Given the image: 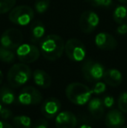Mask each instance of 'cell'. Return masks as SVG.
<instances>
[{
    "label": "cell",
    "instance_id": "obj_21",
    "mask_svg": "<svg viewBox=\"0 0 127 128\" xmlns=\"http://www.w3.org/2000/svg\"><path fill=\"white\" fill-rule=\"evenodd\" d=\"M12 120L16 128H31V120L26 115L15 116Z\"/></svg>",
    "mask_w": 127,
    "mask_h": 128
},
{
    "label": "cell",
    "instance_id": "obj_15",
    "mask_svg": "<svg viewBox=\"0 0 127 128\" xmlns=\"http://www.w3.org/2000/svg\"><path fill=\"white\" fill-rule=\"evenodd\" d=\"M103 79L105 84H107L108 86L116 87L121 84L123 81V75L120 71L112 68V69H108L105 71Z\"/></svg>",
    "mask_w": 127,
    "mask_h": 128
},
{
    "label": "cell",
    "instance_id": "obj_11",
    "mask_svg": "<svg viewBox=\"0 0 127 128\" xmlns=\"http://www.w3.org/2000/svg\"><path fill=\"white\" fill-rule=\"evenodd\" d=\"M95 44L103 51H112L118 46L116 38L108 32H99L95 37Z\"/></svg>",
    "mask_w": 127,
    "mask_h": 128
},
{
    "label": "cell",
    "instance_id": "obj_30",
    "mask_svg": "<svg viewBox=\"0 0 127 128\" xmlns=\"http://www.w3.org/2000/svg\"><path fill=\"white\" fill-rule=\"evenodd\" d=\"M118 34L119 35H126L127 34V24H120L117 27L116 30Z\"/></svg>",
    "mask_w": 127,
    "mask_h": 128
},
{
    "label": "cell",
    "instance_id": "obj_8",
    "mask_svg": "<svg viewBox=\"0 0 127 128\" xmlns=\"http://www.w3.org/2000/svg\"><path fill=\"white\" fill-rule=\"evenodd\" d=\"M40 50L31 44H22L16 50V55L20 62L31 64L38 59L40 57Z\"/></svg>",
    "mask_w": 127,
    "mask_h": 128
},
{
    "label": "cell",
    "instance_id": "obj_22",
    "mask_svg": "<svg viewBox=\"0 0 127 128\" xmlns=\"http://www.w3.org/2000/svg\"><path fill=\"white\" fill-rule=\"evenodd\" d=\"M16 53L12 50L0 46V61L7 64L13 63L16 59Z\"/></svg>",
    "mask_w": 127,
    "mask_h": 128
},
{
    "label": "cell",
    "instance_id": "obj_27",
    "mask_svg": "<svg viewBox=\"0 0 127 128\" xmlns=\"http://www.w3.org/2000/svg\"><path fill=\"white\" fill-rule=\"evenodd\" d=\"M92 92L95 93V94H102L103 92H105V90H106V84L105 82H97L94 84L93 88H92Z\"/></svg>",
    "mask_w": 127,
    "mask_h": 128
},
{
    "label": "cell",
    "instance_id": "obj_24",
    "mask_svg": "<svg viewBox=\"0 0 127 128\" xmlns=\"http://www.w3.org/2000/svg\"><path fill=\"white\" fill-rule=\"evenodd\" d=\"M50 0H36L34 7L37 13H44L50 7Z\"/></svg>",
    "mask_w": 127,
    "mask_h": 128
},
{
    "label": "cell",
    "instance_id": "obj_9",
    "mask_svg": "<svg viewBox=\"0 0 127 128\" xmlns=\"http://www.w3.org/2000/svg\"><path fill=\"white\" fill-rule=\"evenodd\" d=\"M18 102L24 106L38 104L42 102L43 96L41 92L33 86H25L18 95Z\"/></svg>",
    "mask_w": 127,
    "mask_h": 128
},
{
    "label": "cell",
    "instance_id": "obj_4",
    "mask_svg": "<svg viewBox=\"0 0 127 128\" xmlns=\"http://www.w3.org/2000/svg\"><path fill=\"white\" fill-rule=\"evenodd\" d=\"M34 18V10L28 5H18L14 7L9 13V19L17 26H24Z\"/></svg>",
    "mask_w": 127,
    "mask_h": 128
},
{
    "label": "cell",
    "instance_id": "obj_19",
    "mask_svg": "<svg viewBox=\"0 0 127 128\" xmlns=\"http://www.w3.org/2000/svg\"><path fill=\"white\" fill-rule=\"evenodd\" d=\"M113 19L117 24H127V5H119L113 12Z\"/></svg>",
    "mask_w": 127,
    "mask_h": 128
},
{
    "label": "cell",
    "instance_id": "obj_36",
    "mask_svg": "<svg viewBox=\"0 0 127 128\" xmlns=\"http://www.w3.org/2000/svg\"><path fill=\"white\" fill-rule=\"evenodd\" d=\"M2 108H3V106H2V104H1V103H0V112H1V110H2Z\"/></svg>",
    "mask_w": 127,
    "mask_h": 128
},
{
    "label": "cell",
    "instance_id": "obj_34",
    "mask_svg": "<svg viewBox=\"0 0 127 128\" xmlns=\"http://www.w3.org/2000/svg\"><path fill=\"white\" fill-rule=\"evenodd\" d=\"M3 72H2L1 70H0V84H1L2 82H3Z\"/></svg>",
    "mask_w": 127,
    "mask_h": 128
},
{
    "label": "cell",
    "instance_id": "obj_7",
    "mask_svg": "<svg viewBox=\"0 0 127 128\" xmlns=\"http://www.w3.org/2000/svg\"><path fill=\"white\" fill-rule=\"evenodd\" d=\"M24 36L20 30L17 28H10L3 32L0 38V44L3 47L10 50H17L23 44Z\"/></svg>",
    "mask_w": 127,
    "mask_h": 128
},
{
    "label": "cell",
    "instance_id": "obj_37",
    "mask_svg": "<svg viewBox=\"0 0 127 128\" xmlns=\"http://www.w3.org/2000/svg\"><path fill=\"white\" fill-rule=\"evenodd\" d=\"M121 128H127V126H122Z\"/></svg>",
    "mask_w": 127,
    "mask_h": 128
},
{
    "label": "cell",
    "instance_id": "obj_32",
    "mask_svg": "<svg viewBox=\"0 0 127 128\" xmlns=\"http://www.w3.org/2000/svg\"><path fill=\"white\" fill-rule=\"evenodd\" d=\"M0 128H13V126L10 124L7 123L6 121L0 120Z\"/></svg>",
    "mask_w": 127,
    "mask_h": 128
},
{
    "label": "cell",
    "instance_id": "obj_14",
    "mask_svg": "<svg viewBox=\"0 0 127 128\" xmlns=\"http://www.w3.org/2000/svg\"><path fill=\"white\" fill-rule=\"evenodd\" d=\"M61 109V103L56 98H49L42 104V113L47 118H52L57 116Z\"/></svg>",
    "mask_w": 127,
    "mask_h": 128
},
{
    "label": "cell",
    "instance_id": "obj_29",
    "mask_svg": "<svg viewBox=\"0 0 127 128\" xmlns=\"http://www.w3.org/2000/svg\"><path fill=\"white\" fill-rule=\"evenodd\" d=\"M103 102H104V104H105V107H107V108H111L113 106L114 104V98L112 96H105L103 100Z\"/></svg>",
    "mask_w": 127,
    "mask_h": 128
},
{
    "label": "cell",
    "instance_id": "obj_1",
    "mask_svg": "<svg viewBox=\"0 0 127 128\" xmlns=\"http://www.w3.org/2000/svg\"><path fill=\"white\" fill-rule=\"evenodd\" d=\"M64 44V39L60 36L51 34L40 41V52L45 59L55 61L63 55Z\"/></svg>",
    "mask_w": 127,
    "mask_h": 128
},
{
    "label": "cell",
    "instance_id": "obj_5",
    "mask_svg": "<svg viewBox=\"0 0 127 128\" xmlns=\"http://www.w3.org/2000/svg\"><path fill=\"white\" fill-rule=\"evenodd\" d=\"M64 52L71 60L81 62L86 56V49L81 40L78 38H71L64 44Z\"/></svg>",
    "mask_w": 127,
    "mask_h": 128
},
{
    "label": "cell",
    "instance_id": "obj_20",
    "mask_svg": "<svg viewBox=\"0 0 127 128\" xmlns=\"http://www.w3.org/2000/svg\"><path fill=\"white\" fill-rule=\"evenodd\" d=\"M0 102L4 104H11L15 102V93L10 88L3 86L0 89Z\"/></svg>",
    "mask_w": 127,
    "mask_h": 128
},
{
    "label": "cell",
    "instance_id": "obj_26",
    "mask_svg": "<svg viewBox=\"0 0 127 128\" xmlns=\"http://www.w3.org/2000/svg\"><path fill=\"white\" fill-rule=\"evenodd\" d=\"M90 2L93 6L102 8H109L112 4V0H90Z\"/></svg>",
    "mask_w": 127,
    "mask_h": 128
},
{
    "label": "cell",
    "instance_id": "obj_28",
    "mask_svg": "<svg viewBox=\"0 0 127 128\" xmlns=\"http://www.w3.org/2000/svg\"><path fill=\"white\" fill-rule=\"evenodd\" d=\"M12 116V112L10 111V109H8V108H5V107H3L1 110V112H0V117H1L3 120H9V118H10Z\"/></svg>",
    "mask_w": 127,
    "mask_h": 128
},
{
    "label": "cell",
    "instance_id": "obj_25",
    "mask_svg": "<svg viewBox=\"0 0 127 128\" xmlns=\"http://www.w3.org/2000/svg\"><path fill=\"white\" fill-rule=\"evenodd\" d=\"M118 106L122 112L127 113V92H122L119 95V100H118Z\"/></svg>",
    "mask_w": 127,
    "mask_h": 128
},
{
    "label": "cell",
    "instance_id": "obj_12",
    "mask_svg": "<svg viewBox=\"0 0 127 128\" xmlns=\"http://www.w3.org/2000/svg\"><path fill=\"white\" fill-rule=\"evenodd\" d=\"M57 128H76L78 120L71 112L64 111L58 113L55 118Z\"/></svg>",
    "mask_w": 127,
    "mask_h": 128
},
{
    "label": "cell",
    "instance_id": "obj_6",
    "mask_svg": "<svg viewBox=\"0 0 127 128\" xmlns=\"http://www.w3.org/2000/svg\"><path fill=\"white\" fill-rule=\"evenodd\" d=\"M105 67L97 61L88 59L82 66V74L88 82H97L103 78Z\"/></svg>",
    "mask_w": 127,
    "mask_h": 128
},
{
    "label": "cell",
    "instance_id": "obj_10",
    "mask_svg": "<svg viewBox=\"0 0 127 128\" xmlns=\"http://www.w3.org/2000/svg\"><path fill=\"white\" fill-rule=\"evenodd\" d=\"M99 17L92 10L83 12L79 18V27L84 33H92L99 24Z\"/></svg>",
    "mask_w": 127,
    "mask_h": 128
},
{
    "label": "cell",
    "instance_id": "obj_16",
    "mask_svg": "<svg viewBox=\"0 0 127 128\" xmlns=\"http://www.w3.org/2000/svg\"><path fill=\"white\" fill-rule=\"evenodd\" d=\"M88 110L94 118L99 120L105 114V104L102 100L94 98L88 102Z\"/></svg>",
    "mask_w": 127,
    "mask_h": 128
},
{
    "label": "cell",
    "instance_id": "obj_35",
    "mask_svg": "<svg viewBox=\"0 0 127 128\" xmlns=\"http://www.w3.org/2000/svg\"><path fill=\"white\" fill-rule=\"evenodd\" d=\"M120 3H122V4H126V3H127V0H119Z\"/></svg>",
    "mask_w": 127,
    "mask_h": 128
},
{
    "label": "cell",
    "instance_id": "obj_13",
    "mask_svg": "<svg viewBox=\"0 0 127 128\" xmlns=\"http://www.w3.org/2000/svg\"><path fill=\"white\" fill-rule=\"evenodd\" d=\"M105 121L107 128H121L124 126L126 118L120 110L112 109L105 115Z\"/></svg>",
    "mask_w": 127,
    "mask_h": 128
},
{
    "label": "cell",
    "instance_id": "obj_31",
    "mask_svg": "<svg viewBox=\"0 0 127 128\" xmlns=\"http://www.w3.org/2000/svg\"><path fill=\"white\" fill-rule=\"evenodd\" d=\"M34 128H48V123L46 120H41L37 121L34 126Z\"/></svg>",
    "mask_w": 127,
    "mask_h": 128
},
{
    "label": "cell",
    "instance_id": "obj_2",
    "mask_svg": "<svg viewBox=\"0 0 127 128\" xmlns=\"http://www.w3.org/2000/svg\"><path fill=\"white\" fill-rule=\"evenodd\" d=\"M92 90L83 83L74 82L66 86L65 95L72 104L84 106L87 104L92 95Z\"/></svg>",
    "mask_w": 127,
    "mask_h": 128
},
{
    "label": "cell",
    "instance_id": "obj_18",
    "mask_svg": "<svg viewBox=\"0 0 127 128\" xmlns=\"http://www.w3.org/2000/svg\"><path fill=\"white\" fill-rule=\"evenodd\" d=\"M45 34V27L43 22L36 21L33 22L31 27V40L32 43H38L44 38Z\"/></svg>",
    "mask_w": 127,
    "mask_h": 128
},
{
    "label": "cell",
    "instance_id": "obj_17",
    "mask_svg": "<svg viewBox=\"0 0 127 128\" xmlns=\"http://www.w3.org/2000/svg\"><path fill=\"white\" fill-rule=\"evenodd\" d=\"M34 83L41 88H48L51 84V78L43 70H35L33 72Z\"/></svg>",
    "mask_w": 127,
    "mask_h": 128
},
{
    "label": "cell",
    "instance_id": "obj_33",
    "mask_svg": "<svg viewBox=\"0 0 127 128\" xmlns=\"http://www.w3.org/2000/svg\"><path fill=\"white\" fill-rule=\"evenodd\" d=\"M79 128H92L90 125H87V124H83L79 126Z\"/></svg>",
    "mask_w": 127,
    "mask_h": 128
},
{
    "label": "cell",
    "instance_id": "obj_23",
    "mask_svg": "<svg viewBox=\"0 0 127 128\" xmlns=\"http://www.w3.org/2000/svg\"><path fill=\"white\" fill-rule=\"evenodd\" d=\"M17 0H0V14L10 12L15 7Z\"/></svg>",
    "mask_w": 127,
    "mask_h": 128
},
{
    "label": "cell",
    "instance_id": "obj_3",
    "mask_svg": "<svg viewBox=\"0 0 127 128\" xmlns=\"http://www.w3.org/2000/svg\"><path fill=\"white\" fill-rule=\"evenodd\" d=\"M31 70L27 64L18 63L10 68L7 73V80L11 88H17L25 84L31 78Z\"/></svg>",
    "mask_w": 127,
    "mask_h": 128
}]
</instances>
